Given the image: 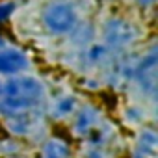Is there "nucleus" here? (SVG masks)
Returning a JSON list of instances; mask_svg holds the SVG:
<instances>
[{
  "label": "nucleus",
  "instance_id": "obj_4",
  "mask_svg": "<svg viewBox=\"0 0 158 158\" xmlns=\"http://www.w3.org/2000/svg\"><path fill=\"white\" fill-rule=\"evenodd\" d=\"M28 67V58L24 52L15 48L0 50V73L2 74H17Z\"/></svg>",
  "mask_w": 158,
  "mask_h": 158
},
{
  "label": "nucleus",
  "instance_id": "obj_9",
  "mask_svg": "<svg viewBox=\"0 0 158 158\" xmlns=\"http://www.w3.org/2000/svg\"><path fill=\"white\" fill-rule=\"evenodd\" d=\"M136 158H145V156H136Z\"/></svg>",
  "mask_w": 158,
  "mask_h": 158
},
{
  "label": "nucleus",
  "instance_id": "obj_3",
  "mask_svg": "<svg viewBox=\"0 0 158 158\" xmlns=\"http://www.w3.org/2000/svg\"><path fill=\"white\" fill-rule=\"evenodd\" d=\"M134 35H136V32H134L132 24L123 19H112V21H108V24L104 28L106 43L112 47H125L134 39Z\"/></svg>",
  "mask_w": 158,
  "mask_h": 158
},
{
  "label": "nucleus",
  "instance_id": "obj_6",
  "mask_svg": "<svg viewBox=\"0 0 158 158\" xmlns=\"http://www.w3.org/2000/svg\"><path fill=\"white\" fill-rule=\"evenodd\" d=\"M91 119H93V117H91L88 112H82L80 115H78V121H76V128L80 130V132H82V130H88V127H89Z\"/></svg>",
  "mask_w": 158,
  "mask_h": 158
},
{
  "label": "nucleus",
  "instance_id": "obj_5",
  "mask_svg": "<svg viewBox=\"0 0 158 158\" xmlns=\"http://www.w3.org/2000/svg\"><path fill=\"white\" fill-rule=\"evenodd\" d=\"M45 152H47V158H67L69 156V149L61 141H48L45 147Z\"/></svg>",
  "mask_w": 158,
  "mask_h": 158
},
{
  "label": "nucleus",
  "instance_id": "obj_7",
  "mask_svg": "<svg viewBox=\"0 0 158 158\" xmlns=\"http://www.w3.org/2000/svg\"><path fill=\"white\" fill-rule=\"evenodd\" d=\"M13 10H15V4H10V2L0 4V21H6L13 13Z\"/></svg>",
  "mask_w": 158,
  "mask_h": 158
},
{
  "label": "nucleus",
  "instance_id": "obj_1",
  "mask_svg": "<svg viewBox=\"0 0 158 158\" xmlns=\"http://www.w3.org/2000/svg\"><path fill=\"white\" fill-rule=\"evenodd\" d=\"M41 19L50 34L63 35L76 26V10L67 0H52L45 6Z\"/></svg>",
  "mask_w": 158,
  "mask_h": 158
},
{
  "label": "nucleus",
  "instance_id": "obj_2",
  "mask_svg": "<svg viewBox=\"0 0 158 158\" xmlns=\"http://www.w3.org/2000/svg\"><path fill=\"white\" fill-rule=\"evenodd\" d=\"M2 91L6 97H24L39 102L43 95V86L39 80H35L32 76H19V78H11Z\"/></svg>",
  "mask_w": 158,
  "mask_h": 158
},
{
  "label": "nucleus",
  "instance_id": "obj_8",
  "mask_svg": "<svg viewBox=\"0 0 158 158\" xmlns=\"http://www.w3.org/2000/svg\"><path fill=\"white\" fill-rule=\"evenodd\" d=\"M74 106V99H63L60 104H58V112L60 114H69Z\"/></svg>",
  "mask_w": 158,
  "mask_h": 158
}]
</instances>
